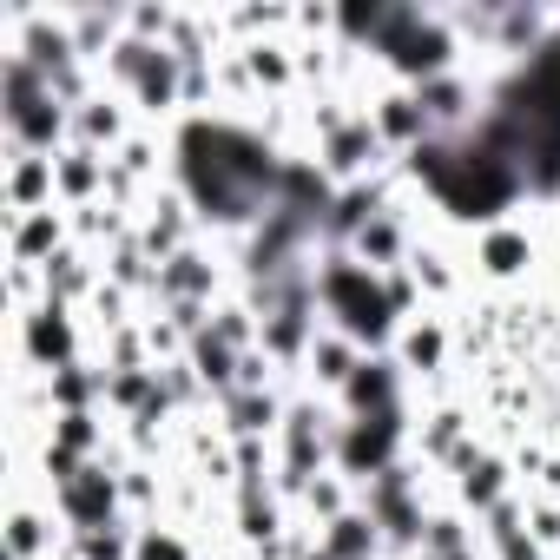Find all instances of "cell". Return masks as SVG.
Here are the masks:
<instances>
[{
    "mask_svg": "<svg viewBox=\"0 0 560 560\" xmlns=\"http://www.w3.org/2000/svg\"><path fill=\"white\" fill-rule=\"evenodd\" d=\"M356 402H363V409H369V402H389V376H383V369L356 376Z\"/></svg>",
    "mask_w": 560,
    "mask_h": 560,
    "instance_id": "obj_5",
    "label": "cell"
},
{
    "mask_svg": "<svg viewBox=\"0 0 560 560\" xmlns=\"http://www.w3.org/2000/svg\"><path fill=\"white\" fill-rule=\"evenodd\" d=\"M336 297V304L350 310V330H383V297L363 284V277H350V271H336L330 284H323Z\"/></svg>",
    "mask_w": 560,
    "mask_h": 560,
    "instance_id": "obj_1",
    "label": "cell"
},
{
    "mask_svg": "<svg viewBox=\"0 0 560 560\" xmlns=\"http://www.w3.org/2000/svg\"><path fill=\"white\" fill-rule=\"evenodd\" d=\"M33 350H40V356H60V350H66V330L53 323V310H47L40 323H33Z\"/></svg>",
    "mask_w": 560,
    "mask_h": 560,
    "instance_id": "obj_4",
    "label": "cell"
},
{
    "mask_svg": "<svg viewBox=\"0 0 560 560\" xmlns=\"http://www.w3.org/2000/svg\"><path fill=\"white\" fill-rule=\"evenodd\" d=\"M66 501H73V514H99L106 508V481H73V488H66Z\"/></svg>",
    "mask_w": 560,
    "mask_h": 560,
    "instance_id": "obj_3",
    "label": "cell"
},
{
    "mask_svg": "<svg viewBox=\"0 0 560 560\" xmlns=\"http://www.w3.org/2000/svg\"><path fill=\"white\" fill-rule=\"evenodd\" d=\"M389 435H396V422H389V409H383V416H376V429H369V422H363V429L350 435V448H343V455H350V468H376V462H383V455H389Z\"/></svg>",
    "mask_w": 560,
    "mask_h": 560,
    "instance_id": "obj_2",
    "label": "cell"
},
{
    "mask_svg": "<svg viewBox=\"0 0 560 560\" xmlns=\"http://www.w3.org/2000/svg\"><path fill=\"white\" fill-rule=\"evenodd\" d=\"M145 560H185V554H178L172 541H145Z\"/></svg>",
    "mask_w": 560,
    "mask_h": 560,
    "instance_id": "obj_6",
    "label": "cell"
}]
</instances>
